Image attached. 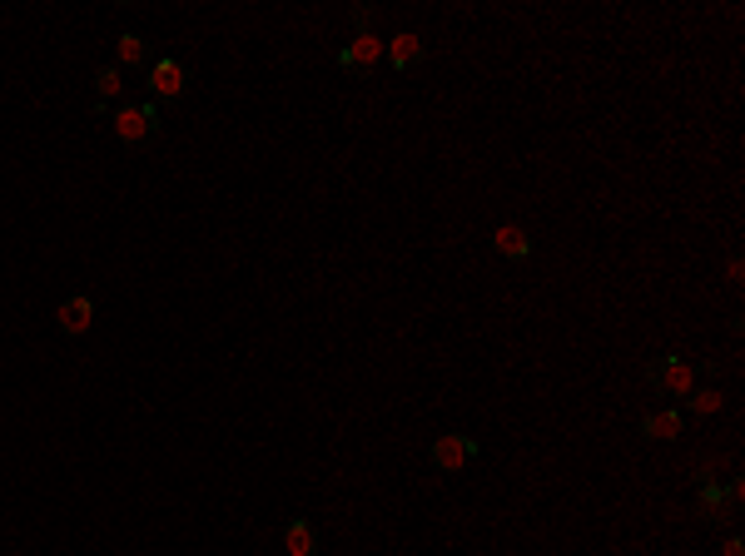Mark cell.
Instances as JSON below:
<instances>
[{"label":"cell","instance_id":"obj_10","mask_svg":"<svg viewBox=\"0 0 745 556\" xmlns=\"http://www.w3.org/2000/svg\"><path fill=\"white\" fill-rule=\"evenodd\" d=\"M115 135H120V144H145V139H149L145 110H140V105H130V100H120V105H115Z\"/></svg>","mask_w":745,"mask_h":556},{"label":"cell","instance_id":"obj_11","mask_svg":"<svg viewBox=\"0 0 745 556\" xmlns=\"http://www.w3.org/2000/svg\"><path fill=\"white\" fill-rule=\"evenodd\" d=\"M284 547H289V556H318V527L308 517H294L284 527Z\"/></svg>","mask_w":745,"mask_h":556},{"label":"cell","instance_id":"obj_17","mask_svg":"<svg viewBox=\"0 0 745 556\" xmlns=\"http://www.w3.org/2000/svg\"><path fill=\"white\" fill-rule=\"evenodd\" d=\"M140 110H145V130H149V139H159V130H164V120H159V105H154V100H145Z\"/></svg>","mask_w":745,"mask_h":556},{"label":"cell","instance_id":"obj_15","mask_svg":"<svg viewBox=\"0 0 745 556\" xmlns=\"http://www.w3.org/2000/svg\"><path fill=\"white\" fill-rule=\"evenodd\" d=\"M348 20H353V30H358V35H373L378 10H373V5H353V10H348Z\"/></svg>","mask_w":745,"mask_h":556},{"label":"cell","instance_id":"obj_18","mask_svg":"<svg viewBox=\"0 0 745 556\" xmlns=\"http://www.w3.org/2000/svg\"><path fill=\"white\" fill-rule=\"evenodd\" d=\"M716 556H745V542H741V537H731V542H726Z\"/></svg>","mask_w":745,"mask_h":556},{"label":"cell","instance_id":"obj_14","mask_svg":"<svg viewBox=\"0 0 745 556\" xmlns=\"http://www.w3.org/2000/svg\"><path fill=\"white\" fill-rule=\"evenodd\" d=\"M716 408H721V393H716V388H691V393H686V413L691 417H711Z\"/></svg>","mask_w":745,"mask_h":556},{"label":"cell","instance_id":"obj_12","mask_svg":"<svg viewBox=\"0 0 745 556\" xmlns=\"http://www.w3.org/2000/svg\"><path fill=\"white\" fill-rule=\"evenodd\" d=\"M120 65H130V70H149V65H154V45H149L145 35L125 30V35H120Z\"/></svg>","mask_w":745,"mask_h":556},{"label":"cell","instance_id":"obj_7","mask_svg":"<svg viewBox=\"0 0 745 556\" xmlns=\"http://www.w3.org/2000/svg\"><path fill=\"white\" fill-rule=\"evenodd\" d=\"M383 60H388L393 70H418V65L428 60V45H423V35L403 30L398 40H388V45H383Z\"/></svg>","mask_w":745,"mask_h":556},{"label":"cell","instance_id":"obj_8","mask_svg":"<svg viewBox=\"0 0 745 556\" xmlns=\"http://www.w3.org/2000/svg\"><path fill=\"white\" fill-rule=\"evenodd\" d=\"M686 432V413L681 408H661V413H646L641 417V437L646 442H671Z\"/></svg>","mask_w":745,"mask_h":556},{"label":"cell","instance_id":"obj_9","mask_svg":"<svg viewBox=\"0 0 745 556\" xmlns=\"http://www.w3.org/2000/svg\"><path fill=\"white\" fill-rule=\"evenodd\" d=\"M492 249H497L507 264H522V259H532V234L517 229V224H502V229L492 234Z\"/></svg>","mask_w":745,"mask_h":556},{"label":"cell","instance_id":"obj_4","mask_svg":"<svg viewBox=\"0 0 745 556\" xmlns=\"http://www.w3.org/2000/svg\"><path fill=\"white\" fill-rule=\"evenodd\" d=\"M378 60H383V40H378V35H353V40L338 50V70H348V75H368Z\"/></svg>","mask_w":745,"mask_h":556},{"label":"cell","instance_id":"obj_1","mask_svg":"<svg viewBox=\"0 0 745 556\" xmlns=\"http://www.w3.org/2000/svg\"><path fill=\"white\" fill-rule=\"evenodd\" d=\"M646 383H651L661 398H686V393L696 388V373H691V363H686L681 353H661V358L646 368Z\"/></svg>","mask_w":745,"mask_h":556},{"label":"cell","instance_id":"obj_2","mask_svg":"<svg viewBox=\"0 0 745 556\" xmlns=\"http://www.w3.org/2000/svg\"><path fill=\"white\" fill-rule=\"evenodd\" d=\"M145 75H149V95H154V105H179L184 90H189V70H184V60L154 55V65H149Z\"/></svg>","mask_w":745,"mask_h":556},{"label":"cell","instance_id":"obj_3","mask_svg":"<svg viewBox=\"0 0 745 556\" xmlns=\"http://www.w3.org/2000/svg\"><path fill=\"white\" fill-rule=\"evenodd\" d=\"M428 462H433L438 472H462L467 462H477V437H467V432H443V437L428 447Z\"/></svg>","mask_w":745,"mask_h":556},{"label":"cell","instance_id":"obj_6","mask_svg":"<svg viewBox=\"0 0 745 556\" xmlns=\"http://www.w3.org/2000/svg\"><path fill=\"white\" fill-rule=\"evenodd\" d=\"M55 323H60V333H65V338L90 333V323H95V298H90V293H70V298L60 303Z\"/></svg>","mask_w":745,"mask_h":556},{"label":"cell","instance_id":"obj_13","mask_svg":"<svg viewBox=\"0 0 745 556\" xmlns=\"http://www.w3.org/2000/svg\"><path fill=\"white\" fill-rule=\"evenodd\" d=\"M95 100H125V80H120V65H100L95 70Z\"/></svg>","mask_w":745,"mask_h":556},{"label":"cell","instance_id":"obj_5","mask_svg":"<svg viewBox=\"0 0 745 556\" xmlns=\"http://www.w3.org/2000/svg\"><path fill=\"white\" fill-rule=\"evenodd\" d=\"M696 522H701V527H731V522H736V512L726 507L721 482H701V487H696Z\"/></svg>","mask_w":745,"mask_h":556},{"label":"cell","instance_id":"obj_16","mask_svg":"<svg viewBox=\"0 0 745 556\" xmlns=\"http://www.w3.org/2000/svg\"><path fill=\"white\" fill-rule=\"evenodd\" d=\"M721 492H726V507H731V512L741 517V507H745V482H741V477H731V482H726Z\"/></svg>","mask_w":745,"mask_h":556}]
</instances>
